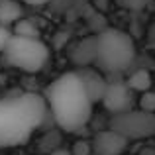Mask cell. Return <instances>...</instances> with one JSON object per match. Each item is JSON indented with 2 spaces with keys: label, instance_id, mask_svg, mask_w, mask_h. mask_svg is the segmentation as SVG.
Returning <instances> with one entry per match:
<instances>
[{
  "label": "cell",
  "instance_id": "obj_15",
  "mask_svg": "<svg viewBox=\"0 0 155 155\" xmlns=\"http://www.w3.org/2000/svg\"><path fill=\"white\" fill-rule=\"evenodd\" d=\"M91 153H92V145L91 141H84V140L75 141V145L71 149V155H91Z\"/></svg>",
  "mask_w": 155,
  "mask_h": 155
},
{
  "label": "cell",
  "instance_id": "obj_13",
  "mask_svg": "<svg viewBox=\"0 0 155 155\" xmlns=\"http://www.w3.org/2000/svg\"><path fill=\"white\" fill-rule=\"evenodd\" d=\"M140 110L155 114V91H145L140 94Z\"/></svg>",
  "mask_w": 155,
  "mask_h": 155
},
{
  "label": "cell",
  "instance_id": "obj_16",
  "mask_svg": "<svg viewBox=\"0 0 155 155\" xmlns=\"http://www.w3.org/2000/svg\"><path fill=\"white\" fill-rule=\"evenodd\" d=\"M12 35H14V31H12L10 26H4V24H0V53L6 49L8 41L12 39Z\"/></svg>",
  "mask_w": 155,
  "mask_h": 155
},
{
  "label": "cell",
  "instance_id": "obj_6",
  "mask_svg": "<svg viewBox=\"0 0 155 155\" xmlns=\"http://www.w3.org/2000/svg\"><path fill=\"white\" fill-rule=\"evenodd\" d=\"M134 94L136 92L128 87L124 79H110L106 77V88L100 102L110 114H120L134 108Z\"/></svg>",
  "mask_w": 155,
  "mask_h": 155
},
{
  "label": "cell",
  "instance_id": "obj_3",
  "mask_svg": "<svg viewBox=\"0 0 155 155\" xmlns=\"http://www.w3.org/2000/svg\"><path fill=\"white\" fill-rule=\"evenodd\" d=\"M136 61V45L126 31L106 26L96 34L94 65L104 75H122Z\"/></svg>",
  "mask_w": 155,
  "mask_h": 155
},
{
  "label": "cell",
  "instance_id": "obj_5",
  "mask_svg": "<svg viewBox=\"0 0 155 155\" xmlns=\"http://www.w3.org/2000/svg\"><path fill=\"white\" fill-rule=\"evenodd\" d=\"M110 130L122 134L128 141L145 140L155 136V114L143 112L140 108H132L120 114H112L110 118Z\"/></svg>",
  "mask_w": 155,
  "mask_h": 155
},
{
  "label": "cell",
  "instance_id": "obj_17",
  "mask_svg": "<svg viewBox=\"0 0 155 155\" xmlns=\"http://www.w3.org/2000/svg\"><path fill=\"white\" fill-rule=\"evenodd\" d=\"M26 4H30V6H43V4H49L51 0H24Z\"/></svg>",
  "mask_w": 155,
  "mask_h": 155
},
{
  "label": "cell",
  "instance_id": "obj_19",
  "mask_svg": "<svg viewBox=\"0 0 155 155\" xmlns=\"http://www.w3.org/2000/svg\"><path fill=\"white\" fill-rule=\"evenodd\" d=\"M137 155H155V149H143V151L137 153Z\"/></svg>",
  "mask_w": 155,
  "mask_h": 155
},
{
  "label": "cell",
  "instance_id": "obj_18",
  "mask_svg": "<svg viewBox=\"0 0 155 155\" xmlns=\"http://www.w3.org/2000/svg\"><path fill=\"white\" fill-rule=\"evenodd\" d=\"M51 155H71V151H69V149H65V147H55L51 151Z\"/></svg>",
  "mask_w": 155,
  "mask_h": 155
},
{
  "label": "cell",
  "instance_id": "obj_2",
  "mask_svg": "<svg viewBox=\"0 0 155 155\" xmlns=\"http://www.w3.org/2000/svg\"><path fill=\"white\" fill-rule=\"evenodd\" d=\"M47 114L45 98L35 92H18L0 98V149L28 143L43 126Z\"/></svg>",
  "mask_w": 155,
  "mask_h": 155
},
{
  "label": "cell",
  "instance_id": "obj_11",
  "mask_svg": "<svg viewBox=\"0 0 155 155\" xmlns=\"http://www.w3.org/2000/svg\"><path fill=\"white\" fill-rule=\"evenodd\" d=\"M128 87L132 88L134 92H145V91H149L151 88V84H153V79H151V73L147 71V69H137V71H134L132 75L128 77Z\"/></svg>",
  "mask_w": 155,
  "mask_h": 155
},
{
  "label": "cell",
  "instance_id": "obj_10",
  "mask_svg": "<svg viewBox=\"0 0 155 155\" xmlns=\"http://www.w3.org/2000/svg\"><path fill=\"white\" fill-rule=\"evenodd\" d=\"M22 4L16 0H0V24L14 26L18 20H22Z\"/></svg>",
  "mask_w": 155,
  "mask_h": 155
},
{
  "label": "cell",
  "instance_id": "obj_4",
  "mask_svg": "<svg viewBox=\"0 0 155 155\" xmlns=\"http://www.w3.org/2000/svg\"><path fill=\"white\" fill-rule=\"evenodd\" d=\"M2 59L6 65L24 73H38L49 61V47L39 38H24L14 34L2 51Z\"/></svg>",
  "mask_w": 155,
  "mask_h": 155
},
{
  "label": "cell",
  "instance_id": "obj_8",
  "mask_svg": "<svg viewBox=\"0 0 155 155\" xmlns=\"http://www.w3.org/2000/svg\"><path fill=\"white\" fill-rule=\"evenodd\" d=\"M77 73H79V77H81V81H83L91 100L92 102H100V98H102V94H104V88H106L104 73L98 71V69H92V67H79Z\"/></svg>",
  "mask_w": 155,
  "mask_h": 155
},
{
  "label": "cell",
  "instance_id": "obj_12",
  "mask_svg": "<svg viewBox=\"0 0 155 155\" xmlns=\"http://www.w3.org/2000/svg\"><path fill=\"white\" fill-rule=\"evenodd\" d=\"M12 31L16 35H24V38H39V31L31 20H18L14 24V30Z\"/></svg>",
  "mask_w": 155,
  "mask_h": 155
},
{
  "label": "cell",
  "instance_id": "obj_7",
  "mask_svg": "<svg viewBox=\"0 0 155 155\" xmlns=\"http://www.w3.org/2000/svg\"><path fill=\"white\" fill-rule=\"evenodd\" d=\"M92 153L94 155H122L130 147V141L122 134L114 130H102L92 140Z\"/></svg>",
  "mask_w": 155,
  "mask_h": 155
},
{
  "label": "cell",
  "instance_id": "obj_1",
  "mask_svg": "<svg viewBox=\"0 0 155 155\" xmlns=\"http://www.w3.org/2000/svg\"><path fill=\"white\" fill-rule=\"evenodd\" d=\"M45 104L53 122L63 132H79L92 116V100L77 71L59 75L45 88Z\"/></svg>",
  "mask_w": 155,
  "mask_h": 155
},
{
  "label": "cell",
  "instance_id": "obj_14",
  "mask_svg": "<svg viewBox=\"0 0 155 155\" xmlns=\"http://www.w3.org/2000/svg\"><path fill=\"white\" fill-rule=\"evenodd\" d=\"M122 8H128V10H143L145 6H149L151 0H116Z\"/></svg>",
  "mask_w": 155,
  "mask_h": 155
},
{
  "label": "cell",
  "instance_id": "obj_9",
  "mask_svg": "<svg viewBox=\"0 0 155 155\" xmlns=\"http://www.w3.org/2000/svg\"><path fill=\"white\" fill-rule=\"evenodd\" d=\"M96 59V35L83 38L73 45L71 49V61L77 67H91Z\"/></svg>",
  "mask_w": 155,
  "mask_h": 155
}]
</instances>
